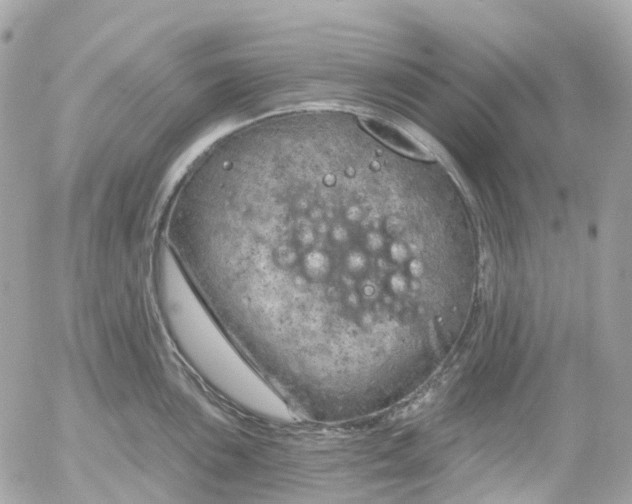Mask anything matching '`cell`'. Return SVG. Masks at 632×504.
Returning a JSON list of instances; mask_svg holds the SVG:
<instances>
[{
	"mask_svg": "<svg viewBox=\"0 0 632 504\" xmlns=\"http://www.w3.org/2000/svg\"><path fill=\"white\" fill-rule=\"evenodd\" d=\"M356 180L324 162L237 159L195 177L178 202L170 248L256 364L349 375L389 329L396 293L358 259Z\"/></svg>",
	"mask_w": 632,
	"mask_h": 504,
	"instance_id": "cell-1",
	"label": "cell"
},
{
	"mask_svg": "<svg viewBox=\"0 0 632 504\" xmlns=\"http://www.w3.org/2000/svg\"><path fill=\"white\" fill-rule=\"evenodd\" d=\"M365 126L379 139L401 153L419 159H429L431 153L419 141L399 127L376 118L364 119Z\"/></svg>",
	"mask_w": 632,
	"mask_h": 504,
	"instance_id": "cell-2",
	"label": "cell"
}]
</instances>
